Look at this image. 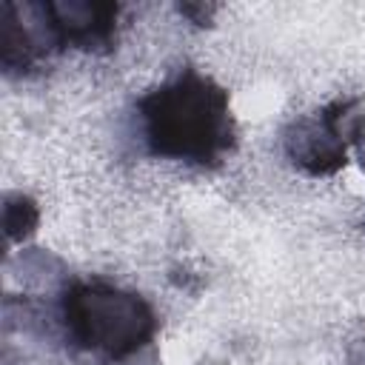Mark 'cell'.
I'll list each match as a JSON object with an SVG mask.
<instances>
[{
    "label": "cell",
    "mask_w": 365,
    "mask_h": 365,
    "mask_svg": "<svg viewBox=\"0 0 365 365\" xmlns=\"http://www.w3.org/2000/svg\"><path fill=\"white\" fill-rule=\"evenodd\" d=\"M66 334L74 345L108 359L134 356L151 342L157 319L151 305L114 285H77L63 302Z\"/></svg>",
    "instance_id": "obj_2"
},
{
    "label": "cell",
    "mask_w": 365,
    "mask_h": 365,
    "mask_svg": "<svg viewBox=\"0 0 365 365\" xmlns=\"http://www.w3.org/2000/svg\"><path fill=\"white\" fill-rule=\"evenodd\" d=\"M143 125L157 154L208 163L231 143L228 97L208 77L188 71L143 103Z\"/></svg>",
    "instance_id": "obj_1"
},
{
    "label": "cell",
    "mask_w": 365,
    "mask_h": 365,
    "mask_svg": "<svg viewBox=\"0 0 365 365\" xmlns=\"http://www.w3.org/2000/svg\"><path fill=\"white\" fill-rule=\"evenodd\" d=\"M40 222V211L31 197L26 194H9L6 197V211H3V225L9 240H26Z\"/></svg>",
    "instance_id": "obj_3"
}]
</instances>
